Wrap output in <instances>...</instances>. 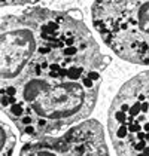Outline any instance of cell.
Here are the masks:
<instances>
[{
  "instance_id": "6da1fadb",
  "label": "cell",
  "mask_w": 149,
  "mask_h": 156,
  "mask_svg": "<svg viewBox=\"0 0 149 156\" xmlns=\"http://www.w3.org/2000/svg\"><path fill=\"white\" fill-rule=\"evenodd\" d=\"M101 77L55 79L27 72L2 86V110L30 138H42L88 118L96 107Z\"/></svg>"
},
{
  "instance_id": "7a4b0ae2",
  "label": "cell",
  "mask_w": 149,
  "mask_h": 156,
  "mask_svg": "<svg viewBox=\"0 0 149 156\" xmlns=\"http://www.w3.org/2000/svg\"><path fill=\"white\" fill-rule=\"evenodd\" d=\"M91 21L119 58L149 66V0H94Z\"/></svg>"
},
{
  "instance_id": "3957f363",
  "label": "cell",
  "mask_w": 149,
  "mask_h": 156,
  "mask_svg": "<svg viewBox=\"0 0 149 156\" xmlns=\"http://www.w3.org/2000/svg\"><path fill=\"white\" fill-rule=\"evenodd\" d=\"M107 131L118 155H149V70L125 82L113 98Z\"/></svg>"
},
{
  "instance_id": "277c9868",
  "label": "cell",
  "mask_w": 149,
  "mask_h": 156,
  "mask_svg": "<svg viewBox=\"0 0 149 156\" xmlns=\"http://www.w3.org/2000/svg\"><path fill=\"white\" fill-rule=\"evenodd\" d=\"M107 155L104 128L96 119L85 120L69 128L60 137H42L25 143L20 155Z\"/></svg>"
},
{
  "instance_id": "5b68a950",
  "label": "cell",
  "mask_w": 149,
  "mask_h": 156,
  "mask_svg": "<svg viewBox=\"0 0 149 156\" xmlns=\"http://www.w3.org/2000/svg\"><path fill=\"white\" fill-rule=\"evenodd\" d=\"M15 143H16L15 135L9 129V126L5 122H2V150H0V155L2 156L12 155L13 149H15Z\"/></svg>"
},
{
  "instance_id": "8992f818",
  "label": "cell",
  "mask_w": 149,
  "mask_h": 156,
  "mask_svg": "<svg viewBox=\"0 0 149 156\" xmlns=\"http://www.w3.org/2000/svg\"><path fill=\"white\" fill-rule=\"evenodd\" d=\"M40 0H2V6H21V5H28V3H37Z\"/></svg>"
}]
</instances>
